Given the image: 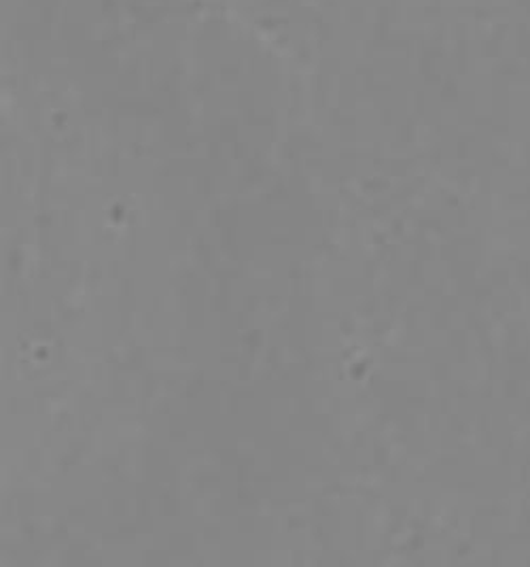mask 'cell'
Returning a JSON list of instances; mask_svg holds the SVG:
<instances>
[]
</instances>
